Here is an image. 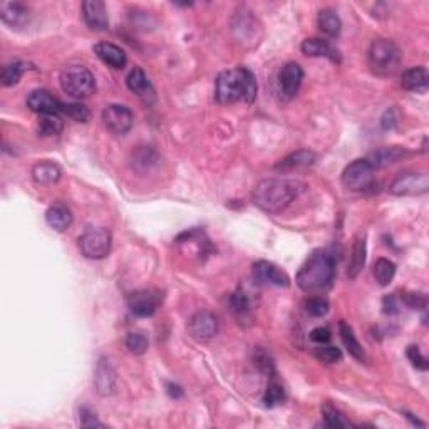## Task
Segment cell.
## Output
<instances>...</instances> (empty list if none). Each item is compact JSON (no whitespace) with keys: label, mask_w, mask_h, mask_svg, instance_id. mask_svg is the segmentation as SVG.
<instances>
[{"label":"cell","mask_w":429,"mask_h":429,"mask_svg":"<svg viewBox=\"0 0 429 429\" xmlns=\"http://www.w3.org/2000/svg\"><path fill=\"white\" fill-rule=\"evenodd\" d=\"M429 76L426 67H411L401 76V87L411 92H426Z\"/></svg>","instance_id":"cell-22"},{"label":"cell","mask_w":429,"mask_h":429,"mask_svg":"<svg viewBox=\"0 0 429 429\" xmlns=\"http://www.w3.org/2000/svg\"><path fill=\"white\" fill-rule=\"evenodd\" d=\"M0 19L3 24L10 25L12 29H19L29 22L30 12L21 2H2L0 3Z\"/></svg>","instance_id":"cell-16"},{"label":"cell","mask_w":429,"mask_h":429,"mask_svg":"<svg viewBox=\"0 0 429 429\" xmlns=\"http://www.w3.org/2000/svg\"><path fill=\"white\" fill-rule=\"evenodd\" d=\"M332 334L327 327H315L314 331L311 332V339L317 344H327L331 341Z\"/></svg>","instance_id":"cell-43"},{"label":"cell","mask_w":429,"mask_h":429,"mask_svg":"<svg viewBox=\"0 0 429 429\" xmlns=\"http://www.w3.org/2000/svg\"><path fill=\"white\" fill-rule=\"evenodd\" d=\"M64 123L59 114H41L37 121V133L41 136H56L63 131Z\"/></svg>","instance_id":"cell-29"},{"label":"cell","mask_w":429,"mask_h":429,"mask_svg":"<svg viewBox=\"0 0 429 429\" xmlns=\"http://www.w3.org/2000/svg\"><path fill=\"white\" fill-rule=\"evenodd\" d=\"M166 388H168V394L171 397H175V399H178V397H183V389L180 388V386L176 384H166Z\"/></svg>","instance_id":"cell-45"},{"label":"cell","mask_w":429,"mask_h":429,"mask_svg":"<svg viewBox=\"0 0 429 429\" xmlns=\"http://www.w3.org/2000/svg\"><path fill=\"white\" fill-rule=\"evenodd\" d=\"M285 401V389L284 386L278 384V382H270L269 388L264 394V403L269 408H275V406H280Z\"/></svg>","instance_id":"cell-33"},{"label":"cell","mask_w":429,"mask_h":429,"mask_svg":"<svg viewBox=\"0 0 429 429\" xmlns=\"http://www.w3.org/2000/svg\"><path fill=\"white\" fill-rule=\"evenodd\" d=\"M83 17L89 29L92 30H107L109 29V19L107 10L101 0H86L83 3Z\"/></svg>","instance_id":"cell-15"},{"label":"cell","mask_w":429,"mask_h":429,"mask_svg":"<svg viewBox=\"0 0 429 429\" xmlns=\"http://www.w3.org/2000/svg\"><path fill=\"white\" fill-rule=\"evenodd\" d=\"M220 322L211 312H196L189 320V335L198 342H207L218 334Z\"/></svg>","instance_id":"cell-10"},{"label":"cell","mask_w":429,"mask_h":429,"mask_svg":"<svg viewBox=\"0 0 429 429\" xmlns=\"http://www.w3.org/2000/svg\"><path fill=\"white\" fill-rule=\"evenodd\" d=\"M429 189V176L426 173L404 171L394 178L389 191L396 196H419L426 195Z\"/></svg>","instance_id":"cell-8"},{"label":"cell","mask_w":429,"mask_h":429,"mask_svg":"<svg viewBox=\"0 0 429 429\" xmlns=\"http://www.w3.org/2000/svg\"><path fill=\"white\" fill-rule=\"evenodd\" d=\"M27 106L30 111L41 114H59L63 113L64 103L56 99L49 91L45 89H36L27 96Z\"/></svg>","instance_id":"cell-12"},{"label":"cell","mask_w":429,"mask_h":429,"mask_svg":"<svg viewBox=\"0 0 429 429\" xmlns=\"http://www.w3.org/2000/svg\"><path fill=\"white\" fill-rule=\"evenodd\" d=\"M324 424H326L327 428H350V426H354V424L350 423V421L347 419V417L344 416L341 411H337V409L332 408V406H328V404L324 406Z\"/></svg>","instance_id":"cell-32"},{"label":"cell","mask_w":429,"mask_h":429,"mask_svg":"<svg viewBox=\"0 0 429 429\" xmlns=\"http://www.w3.org/2000/svg\"><path fill=\"white\" fill-rule=\"evenodd\" d=\"M401 64V51L389 39H376L369 48V65L377 76H393Z\"/></svg>","instance_id":"cell-4"},{"label":"cell","mask_w":429,"mask_h":429,"mask_svg":"<svg viewBox=\"0 0 429 429\" xmlns=\"http://www.w3.org/2000/svg\"><path fill=\"white\" fill-rule=\"evenodd\" d=\"M408 359L409 361H411V364L416 367V369H419V370H428V367H429V362H428V359L424 357L423 354H421V350H419V347L417 346H409L408 347Z\"/></svg>","instance_id":"cell-40"},{"label":"cell","mask_w":429,"mask_h":429,"mask_svg":"<svg viewBox=\"0 0 429 429\" xmlns=\"http://www.w3.org/2000/svg\"><path fill=\"white\" fill-rule=\"evenodd\" d=\"M94 384L96 391L101 396H111L116 389V373L111 366V362L107 359H101L96 367V376H94Z\"/></svg>","instance_id":"cell-18"},{"label":"cell","mask_w":429,"mask_h":429,"mask_svg":"<svg viewBox=\"0 0 429 429\" xmlns=\"http://www.w3.org/2000/svg\"><path fill=\"white\" fill-rule=\"evenodd\" d=\"M304 81V71L297 63H289L282 67L280 76H278V86L284 98L292 99L299 92Z\"/></svg>","instance_id":"cell-13"},{"label":"cell","mask_w":429,"mask_h":429,"mask_svg":"<svg viewBox=\"0 0 429 429\" xmlns=\"http://www.w3.org/2000/svg\"><path fill=\"white\" fill-rule=\"evenodd\" d=\"M63 113L67 116V118L74 119L77 123H86L89 119V109L84 104H64L63 106Z\"/></svg>","instance_id":"cell-36"},{"label":"cell","mask_w":429,"mask_h":429,"mask_svg":"<svg viewBox=\"0 0 429 429\" xmlns=\"http://www.w3.org/2000/svg\"><path fill=\"white\" fill-rule=\"evenodd\" d=\"M314 355L317 357V361L326 362V364H335V362L342 361L341 349H337V347H332V346L317 347V349L314 350Z\"/></svg>","instance_id":"cell-35"},{"label":"cell","mask_w":429,"mask_h":429,"mask_svg":"<svg viewBox=\"0 0 429 429\" xmlns=\"http://www.w3.org/2000/svg\"><path fill=\"white\" fill-rule=\"evenodd\" d=\"M230 307L233 311L235 315L243 317L245 314H249L250 311V302H249V297L245 295L243 292H235L233 295L230 297Z\"/></svg>","instance_id":"cell-37"},{"label":"cell","mask_w":429,"mask_h":429,"mask_svg":"<svg viewBox=\"0 0 429 429\" xmlns=\"http://www.w3.org/2000/svg\"><path fill=\"white\" fill-rule=\"evenodd\" d=\"M94 52L104 64L111 65L114 69H123L127 63L126 52L118 45L111 44V42H99L94 45Z\"/></svg>","instance_id":"cell-20"},{"label":"cell","mask_w":429,"mask_h":429,"mask_svg":"<svg viewBox=\"0 0 429 429\" xmlns=\"http://www.w3.org/2000/svg\"><path fill=\"white\" fill-rule=\"evenodd\" d=\"M382 308H384V314H397L399 312V304H397L396 295H386L382 300Z\"/></svg>","instance_id":"cell-44"},{"label":"cell","mask_w":429,"mask_h":429,"mask_svg":"<svg viewBox=\"0 0 429 429\" xmlns=\"http://www.w3.org/2000/svg\"><path fill=\"white\" fill-rule=\"evenodd\" d=\"M403 302L408 305L409 308L424 311V308L428 307V297H426V293H421V292H408L403 295Z\"/></svg>","instance_id":"cell-39"},{"label":"cell","mask_w":429,"mask_h":429,"mask_svg":"<svg viewBox=\"0 0 429 429\" xmlns=\"http://www.w3.org/2000/svg\"><path fill=\"white\" fill-rule=\"evenodd\" d=\"M409 156V151L406 148H401V146H386V148H379L376 151H373L369 154V158H366L369 161V165L373 166L374 169L379 168H386V166L397 163L403 158Z\"/></svg>","instance_id":"cell-17"},{"label":"cell","mask_w":429,"mask_h":429,"mask_svg":"<svg viewBox=\"0 0 429 429\" xmlns=\"http://www.w3.org/2000/svg\"><path fill=\"white\" fill-rule=\"evenodd\" d=\"M126 347L131 354L141 355L148 350V339L141 332H129L126 337Z\"/></svg>","instance_id":"cell-34"},{"label":"cell","mask_w":429,"mask_h":429,"mask_svg":"<svg viewBox=\"0 0 429 429\" xmlns=\"http://www.w3.org/2000/svg\"><path fill=\"white\" fill-rule=\"evenodd\" d=\"M364 265H366V238L357 237L353 245V250H350L349 265H347V277H349L350 280L357 278L359 273L364 269Z\"/></svg>","instance_id":"cell-25"},{"label":"cell","mask_w":429,"mask_h":429,"mask_svg":"<svg viewBox=\"0 0 429 429\" xmlns=\"http://www.w3.org/2000/svg\"><path fill=\"white\" fill-rule=\"evenodd\" d=\"M45 222L56 231H65L72 223V213L64 203H56L45 211Z\"/></svg>","instance_id":"cell-23"},{"label":"cell","mask_w":429,"mask_h":429,"mask_svg":"<svg viewBox=\"0 0 429 429\" xmlns=\"http://www.w3.org/2000/svg\"><path fill=\"white\" fill-rule=\"evenodd\" d=\"M339 334H341L344 346H346V349L349 350V354L353 355L354 359H357V361L364 362L366 361V353H364V349H362L361 344H359L357 337H355L354 328L350 327L347 322L341 320V322H339Z\"/></svg>","instance_id":"cell-27"},{"label":"cell","mask_w":429,"mask_h":429,"mask_svg":"<svg viewBox=\"0 0 429 429\" xmlns=\"http://www.w3.org/2000/svg\"><path fill=\"white\" fill-rule=\"evenodd\" d=\"M61 87L65 94L74 99H86L96 91L92 72L84 65H69L61 72Z\"/></svg>","instance_id":"cell-5"},{"label":"cell","mask_w":429,"mask_h":429,"mask_svg":"<svg viewBox=\"0 0 429 429\" xmlns=\"http://www.w3.org/2000/svg\"><path fill=\"white\" fill-rule=\"evenodd\" d=\"M341 181L344 187L350 189V191H367V189L374 187V168L366 158H359L349 166H346Z\"/></svg>","instance_id":"cell-7"},{"label":"cell","mask_w":429,"mask_h":429,"mask_svg":"<svg viewBox=\"0 0 429 429\" xmlns=\"http://www.w3.org/2000/svg\"><path fill=\"white\" fill-rule=\"evenodd\" d=\"M334 278V260L326 252H314L305 260L297 273L295 282L304 292L326 289Z\"/></svg>","instance_id":"cell-3"},{"label":"cell","mask_w":429,"mask_h":429,"mask_svg":"<svg viewBox=\"0 0 429 429\" xmlns=\"http://www.w3.org/2000/svg\"><path fill=\"white\" fill-rule=\"evenodd\" d=\"M113 235L104 227H87L79 237L81 253L91 260H101L111 252Z\"/></svg>","instance_id":"cell-6"},{"label":"cell","mask_w":429,"mask_h":429,"mask_svg":"<svg viewBox=\"0 0 429 429\" xmlns=\"http://www.w3.org/2000/svg\"><path fill=\"white\" fill-rule=\"evenodd\" d=\"M79 415H81V426L83 428H103V423L96 417V415L91 409L83 408L79 411Z\"/></svg>","instance_id":"cell-42"},{"label":"cell","mask_w":429,"mask_h":429,"mask_svg":"<svg viewBox=\"0 0 429 429\" xmlns=\"http://www.w3.org/2000/svg\"><path fill=\"white\" fill-rule=\"evenodd\" d=\"M32 178L37 185H54L61 180V168L51 161H39L32 168Z\"/></svg>","instance_id":"cell-26"},{"label":"cell","mask_w":429,"mask_h":429,"mask_svg":"<svg viewBox=\"0 0 429 429\" xmlns=\"http://www.w3.org/2000/svg\"><path fill=\"white\" fill-rule=\"evenodd\" d=\"M300 49H302V52L308 57H327V59L334 61V63H339V61H341L339 52L335 51L327 41H322V39L317 37L305 39L302 45H300Z\"/></svg>","instance_id":"cell-21"},{"label":"cell","mask_w":429,"mask_h":429,"mask_svg":"<svg viewBox=\"0 0 429 429\" xmlns=\"http://www.w3.org/2000/svg\"><path fill=\"white\" fill-rule=\"evenodd\" d=\"M252 275L257 284L275 285V287H289V284H291V278L287 277V273H284L275 265L265 260H258L257 264H253Z\"/></svg>","instance_id":"cell-11"},{"label":"cell","mask_w":429,"mask_h":429,"mask_svg":"<svg viewBox=\"0 0 429 429\" xmlns=\"http://www.w3.org/2000/svg\"><path fill=\"white\" fill-rule=\"evenodd\" d=\"M133 113L123 104H109L103 111V123L111 133L126 134L133 127Z\"/></svg>","instance_id":"cell-9"},{"label":"cell","mask_w":429,"mask_h":429,"mask_svg":"<svg viewBox=\"0 0 429 429\" xmlns=\"http://www.w3.org/2000/svg\"><path fill=\"white\" fill-rule=\"evenodd\" d=\"M215 98L222 104L237 101L253 103L257 98V81L249 69H231L218 74L215 83Z\"/></svg>","instance_id":"cell-2"},{"label":"cell","mask_w":429,"mask_h":429,"mask_svg":"<svg viewBox=\"0 0 429 429\" xmlns=\"http://www.w3.org/2000/svg\"><path fill=\"white\" fill-rule=\"evenodd\" d=\"M253 364L258 367L264 374H272L273 373V362L270 359V355L264 353L262 349H258L253 355Z\"/></svg>","instance_id":"cell-41"},{"label":"cell","mask_w":429,"mask_h":429,"mask_svg":"<svg viewBox=\"0 0 429 429\" xmlns=\"http://www.w3.org/2000/svg\"><path fill=\"white\" fill-rule=\"evenodd\" d=\"M305 312L312 317H324L328 312V302L322 297H312L305 302Z\"/></svg>","instance_id":"cell-38"},{"label":"cell","mask_w":429,"mask_h":429,"mask_svg":"<svg viewBox=\"0 0 429 429\" xmlns=\"http://www.w3.org/2000/svg\"><path fill=\"white\" fill-rule=\"evenodd\" d=\"M315 163V154L308 149H299V151L289 154L287 158H284L282 161H278L275 169L278 171H293V169L307 168Z\"/></svg>","instance_id":"cell-24"},{"label":"cell","mask_w":429,"mask_h":429,"mask_svg":"<svg viewBox=\"0 0 429 429\" xmlns=\"http://www.w3.org/2000/svg\"><path fill=\"white\" fill-rule=\"evenodd\" d=\"M25 71V64L24 63H12V64H7L6 67L2 69V74H0V81L6 87L15 86V84L21 81L22 74Z\"/></svg>","instance_id":"cell-31"},{"label":"cell","mask_w":429,"mask_h":429,"mask_svg":"<svg viewBox=\"0 0 429 429\" xmlns=\"http://www.w3.org/2000/svg\"><path fill=\"white\" fill-rule=\"evenodd\" d=\"M126 84H127V87H129V91L134 92L136 96H139L143 101L151 103L154 99V89L151 86V83H149L148 77H146L143 69L134 67L133 71L127 74Z\"/></svg>","instance_id":"cell-19"},{"label":"cell","mask_w":429,"mask_h":429,"mask_svg":"<svg viewBox=\"0 0 429 429\" xmlns=\"http://www.w3.org/2000/svg\"><path fill=\"white\" fill-rule=\"evenodd\" d=\"M160 305V297L151 291H138L127 297V307L136 317H151Z\"/></svg>","instance_id":"cell-14"},{"label":"cell","mask_w":429,"mask_h":429,"mask_svg":"<svg viewBox=\"0 0 429 429\" xmlns=\"http://www.w3.org/2000/svg\"><path fill=\"white\" fill-rule=\"evenodd\" d=\"M394 275H396V265L394 262L388 260V258H377L374 264V277L381 287H386L393 282Z\"/></svg>","instance_id":"cell-30"},{"label":"cell","mask_w":429,"mask_h":429,"mask_svg":"<svg viewBox=\"0 0 429 429\" xmlns=\"http://www.w3.org/2000/svg\"><path fill=\"white\" fill-rule=\"evenodd\" d=\"M305 185L299 180L291 178H266L257 185L252 193L253 203L266 213H280L291 205Z\"/></svg>","instance_id":"cell-1"},{"label":"cell","mask_w":429,"mask_h":429,"mask_svg":"<svg viewBox=\"0 0 429 429\" xmlns=\"http://www.w3.org/2000/svg\"><path fill=\"white\" fill-rule=\"evenodd\" d=\"M317 25H319L320 32H324L328 37H337L342 29L341 19H339L337 12L332 9L320 10L319 17H317Z\"/></svg>","instance_id":"cell-28"}]
</instances>
